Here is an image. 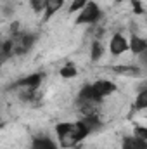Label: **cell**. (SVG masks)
I'll return each instance as SVG.
<instances>
[{
	"instance_id": "3",
	"label": "cell",
	"mask_w": 147,
	"mask_h": 149,
	"mask_svg": "<svg viewBox=\"0 0 147 149\" xmlns=\"http://www.w3.org/2000/svg\"><path fill=\"white\" fill-rule=\"evenodd\" d=\"M42 78H43V74L42 73L28 74V76H23V78H19L17 81H14L10 87H12V88H17V90H21V88H31V90H37L38 87H40V83H42Z\"/></svg>"
},
{
	"instance_id": "14",
	"label": "cell",
	"mask_w": 147,
	"mask_h": 149,
	"mask_svg": "<svg viewBox=\"0 0 147 149\" xmlns=\"http://www.w3.org/2000/svg\"><path fill=\"white\" fill-rule=\"evenodd\" d=\"M12 56H14V40L9 38L2 43V61H7Z\"/></svg>"
},
{
	"instance_id": "9",
	"label": "cell",
	"mask_w": 147,
	"mask_h": 149,
	"mask_svg": "<svg viewBox=\"0 0 147 149\" xmlns=\"http://www.w3.org/2000/svg\"><path fill=\"white\" fill-rule=\"evenodd\" d=\"M73 127H74V123H57V125H55V134H57V137H59V141H61L62 144H64V142L68 141V137L71 135Z\"/></svg>"
},
{
	"instance_id": "20",
	"label": "cell",
	"mask_w": 147,
	"mask_h": 149,
	"mask_svg": "<svg viewBox=\"0 0 147 149\" xmlns=\"http://www.w3.org/2000/svg\"><path fill=\"white\" fill-rule=\"evenodd\" d=\"M87 3H88V0H73V3H71V7H69V12H78V10H83Z\"/></svg>"
},
{
	"instance_id": "22",
	"label": "cell",
	"mask_w": 147,
	"mask_h": 149,
	"mask_svg": "<svg viewBox=\"0 0 147 149\" xmlns=\"http://www.w3.org/2000/svg\"><path fill=\"white\" fill-rule=\"evenodd\" d=\"M139 61H140V64L147 66V50H144L142 54H139Z\"/></svg>"
},
{
	"instance_id": "15",
	"label": "cell",
	"mask_w": 147,
	"mask_h": 149,
	"mask_svg": "<svg viewBox=\"0 0 147 149\" xmlns=\"http://www.w3.org/2000/svg\"><path fill=\"white\" fill-rule=\"evenodd\" d=\"M135 108L137 109H147V87L142 88L135 99Z\"/></svg>"
},
{
	"instance_id": "18",
	"label": "cell",
	"mask_w": 147,
	"mask_h": 149,
	"mask_svg": "<svg viewBox=\"0 0 147 149\" xmlns=\"http://www.w3.org/2000/svg\"><path fill=\"white\" fill-rule=\"evenodd\" d=\"M30 5H31L33 12L42 14V10H45V7H47V0H30Z\"/></svg>"
},
{
	"instance_id": "12",
	"label": "cell",
	"mask_w": 147,
	"mask_h": 149,
	"mask_svg": "<svg viewBox=\"0 0 147 149\" xmlns=\"http://www.w3.org/2000/svg\"><path fill=\"white\" fill-rule=\"evenodd\" d=\"M64 5V0H47V7H45V21H49L61 7Z\"/></svg>"
},
{
	"instance_id": "7",
	"label": "cell",
	"mask_w": 147,
	"mask_h": 149,
	"mask_svg": "<svg viewBox=\"0 0 147 149\" xmlns=\"http://www.w3.org/2000/svg\"><path fill=\"white\" fill-rule=\"evenodd\" d=\"M121 149H147V141H142L135 135L125 137L121 142Z\"/></svg>"
},
{
	"instance_id": "2",
	"label": "cell",
	"mask_w": 147,
	"mask_h": 149,
	"mask_svg": "<svg viewBox=\"0 0 147 149\" xmlns=\"http://www.w3.org/2000/svg\"><path fill=\"white\" fill-rule=\"evenodd\" d=\"M12 40H14V56H23L28 50H31V47H33L37 37L31 35V33H19V35H16Z\"/></svg>"
},
{
	"instance_id": "19",
	"label": "cell",
	"mask_w": 147,
	"mask_h": 149,
	"mask_svg": "<svg viewBox=\"0 0 147 149\" xmlns=\"http://www.w3.org/2000/svg\"><path fill=\"white\" fill-rule=\"evenodd\" d=\"M133 135L139 137V139H142V141H147V127H144V125H135Z\"/></svg>"
},
{
	"instance_id": "8",
	"label": "cell",
	"mask_w": 147,
	"mask_h": 149,
	"mask_svg": "<svg viewBox=\"0 0 147 149\" xmlns=\"http://www.w3.org/2000/svg\"><path fill=\"white\" fill-rule=\"evenodd\" d=\"M81 121H83L85 127H88L90 132H97V130L102 128V121H101V118L97 114H85L81 118Z\"/></svg>"
},
{
	"instance_id": "16",
	"label": "cell",
	"mask_w": 147,
	"mask_h": 149,
	"mask_svg": "<svg viewBox=\"0 0 147 149\" xmlns=\"http://www.w3.org/2000/svg\"><path fill=\"white\" fill-rule=\"evenodd\" d=\"M102 52H104V49H102V45H101V42H94L92 43V50H90V59L95 63V61H99L101 59V56H102Z\"/></svg>"
},
{
	"instance_id": "24",
	"label": "cell",
	"mask_w": 147,
	"mask_h": 149,
	"mask_svg": "<svg viewBox=\"0 0 147 149\" xmlns=\"http://www.w3.org/2000/svg\"><path fill=\"white\" fill-rule=\"evenodd\" d=\"M116 2H121V0H116Z\"/></svg>"
},
{
	"instance_id": "21",
	"label": "cell",
	"mask_w": 147,
	"mask_h": 149,
	"mask_svg": "<svg viewBox=\"0 0 147 149\" xmlns=\"http://www.w3.org/2000/svg\"><path fill=\"white\" fill-rule=\"evenodd\" d=\"M132 7H133V12H135V14H144L142 3H140L139 0H132Z\"/></svg>"
},
{
	"instance_id": "4",
	"label": "cell",
	"mask_w": 147,
	"mask_h": 149,
	"mask_svg": "<svg viewBox=\"0 0 147 149\" xmlns=\"http://www.w3.org/2000/svg\"><path fill=\"white\" fill-rule=\"evenodd\" d=\"M90 134V130H88V127H85L83 125V121L80 120V121H76L73 127V132H71V135L68 137V141L62 144V146H73V144H76V142H80V141H83L87 135Z\"/></svg>"
},
{
	"instance_id": "10",
	"label": "cell",
	"mask_w": 147,
	"mask_h": 149,
	"mask_svg": "<svg viewBox=\"0 0 147 149\" xmlns=\"http://www.w3.org/2000/svg\"><path fill=\"white\" fill-rule=\"evenodd\" d=\"M31 149H57V144L47 137V135H42V137H37L31 144Z\"/></svg>"
},
{
	"instance_id": "6",
	"label": "cell",
	"mask_w": 147,
	"mask_h": 149,
	"mask_svg": "<svg viewBox=\"0 0 147 149\" xmlns=\"http://www.w3.org/2000/svg\"><path fill=\"white\" fill-rule=\"evenodd\" d=\"M92 85H94V88H95V92H97V95H99L101 99L111 95V94L116 90V85H114L112 81H109V80H97V81L92 83Z\"/></svg>"
},
{
	"instance_id": "17",
	"label": "cell",
	"mask_w": 147,
	"mask_h": 149,
	"mask_svg": "<svg viewBox=\"0 0 147 149\" xmlns=\"http://www.w3.org/2000/svg\"><path fill=\"white\" fill-rule=\"evenodd\" d=\"M76 74H78V71H76V68L73 64H66L64 68H61V76L62 78H74Z\"/></svg>"
},
{
	"instance_id": "5",
	"label": "cell",
	"mask_w": 147,
	"mask_h": 149,
	"mask_svg": "<svg viewBox=\"0 0 147 149\" xmlns=\"http://www.w3.org/2000/svg\"><path fill=\"white\" fill-rule=\"evenodd\" d=\"M130 49V42L126 40V37H123L121 33H116L114 37L111 38L109 43V50L112 56H121L123 52H126Z\"/></svg>"
},
{
	"instance_id": "1",
	"label": "cell",
	"mask_w": 147,
	"mask_h": 149,
	"mask_svg": "<svg viewBox=\"0 0 147 149\" xmlns=\"http://www.w3.org/2000/svg\"><path fill=\"white\" fill-rule=\"evenodd\" d=\"M101 16H102L101 7L95 2H88L85 5V9L80 10V14L76 17V24H94L101 19Z\"/></svg>"
},
{
	"instance_id": "23",
	"label": "cell",
	"mask_w": 147,
	"mask_h": 149,
	"mask_svg": "<svg viewBox=\"0 0 147 149\" xmlns=\"http://www.w3.org/2000/svg\"><path fill=\"white\" fill-rule=\"evenodd\" d=\"M3 14H5V16H10V14H12V7H10L9 3L3 5Z\"/></svg>"
},
{
	"instance_id": "11",
	"label": "cell",
	"mask_w": 147,
	"mask_h": 149,
	"mask_svg": "<svg viewBox=\"0 0 147 149\" xmlns=\"http://www.w3.org/2000/svg\"><path fill=\"white\" fill-rule=\"evenodd\" d=\"M130 50H132L135 56L142 54L144 50H147V40L137 37V35H133V37H132V40H130Z\"/></svg>"
},
{
	"instance_id": "13",
	"label": "cell",
	"mask_w": 147,
	"mask_h": 149,
	"mask_svg": "<svg viewBox=\"0 0 147 149\" xmlns=\"http://www.w3.org/2000/svg\"><path fill=\"white\" fill-rule=\"evenodd\" d=\"M111 70L114 73L126 74V76H139L140 74V68L139 66H128V64H125V66H112Z\"/></svg>"
}]
</instances>
